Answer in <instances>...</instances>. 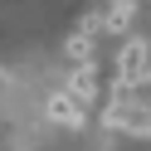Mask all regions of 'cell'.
Masks as SVG:
<instances>
[{
    "label": "cell",
    "instance_id": "5b68a950",
    "mask_svg": "<svg viewBox=\"0 0 151 151\" xmlns=\"http://www.w3.org/2000/svg\"><path fill=\"white\" fill-rule=\"evenodd\" d=\"M63 54H68L73 68H83V63H93V34H68V44H63Z\"/></svg>",
    "mask_w": 151,
    "mask_h": 151
},
{
    "label": "cell",
    "instance_id": "6da1fadb",
    "mask_svg": "<svg viewBox=\"0 0 151 151\" xmlns=\"http://www.w3.org/2000/svg\"><path fill=\"white\" fill-rule=\"evenodd\" d=\"M146 73H151V49H146L141 39H127L122 54H117V78H122V83H141Z\"/></svg>",
    "mask_w": 151,
    "mask_h": 151
},
{
    "label": "cell",
    "instance_id": "3957f363",
    "mask_svg": "<svg viewBox=\"0 0 151 151\" xmlns=\"http://www.w3.org/2000/svg\"><path fill=\"white\" fill-rule=\"evenodd\" d=\"M49 117L59 122V127H73V132L83 127V107L68 98V93H54V98H49Z\"/></svg>",
    "mask_w": 151,
    "mask_h": 151
},
{
    "label": "cell",
    "instance_id": "277c9868",
    "mask_svg": "<svg viewBox=\"0 0 151 151\" xmlns=\"http://www.w3.org/2000/svg\"><path fill=\"white\" fill-rule=\"evenodd\" d=\"M132 20H137V0H112V5H107V15H102V29L127 34V29H132Z\"/></svg>",
    "mask_w": 151,
    "mask_h": 151
},
{
    "label": "cell",
    "instance_id": "7a4b0ae2",
    "mask_svg": "<svg viewBox=\"0 0 151 151\" xmlns=\"http://www.w3.org/2000/svg\"><path fill=\"white\" fill-rule=\"evenodd\" d=\"M98 93H102V83H98V68H93V63H83V68H73L68 73V98L78 102H98Z\"/></svg>",
    "mask_w": 151,
    "mask_h": 151
}]
</instances>
